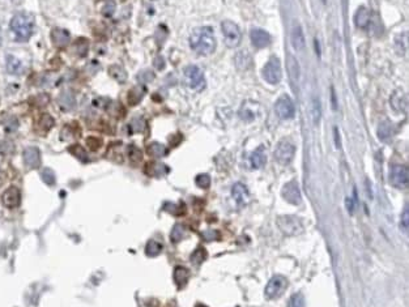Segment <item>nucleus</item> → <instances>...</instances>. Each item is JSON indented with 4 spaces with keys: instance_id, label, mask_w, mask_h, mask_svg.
<instances>
[{
    "instance_id": "nucleus-1",
    "label": "nucleus",
    "mask_w": 409,
    "mask_h": 307,
    "mask_svg": "<svg viewBox=\"0 0 409 307\" xmlns=\"http://www.w3.org/2000/svg\"><path fill=\"white\" fill-rule=\"evenodd\" d=\"M189 42L194 53H196L198 55H203V57L213 54L217 46L214 32L210 26H202V28L194 29L189 38Z\"/></svg>"
},
{
    "instance_id": "nucleus-2",
    "label": "nucleus",
    "mask_w": 409,
    "mask_h": 307,
    "mask_svg": "<svg viewBox=\"0 0 409 307\" xmlns=\"http://www.w3.org/2000/svg\"><path fill=\"white\" fill-rule=\"evenodd\" d=\"M34 25V17L32 14L20 12V13L14 14L9 26H11V30L16 37V39L20 42H24V41H28L33 36Z\"/></svg>"
},
{
    "instance_id": "nucleus-3",
    "label": "nucleus",
    "mask_w": 409,
    "mask_h": 307,
    "mask_svg": "<svg viewBox=\"0 0 409 307\" xmlns=\"http://www.w3.org/2000/svg\"><path fill=\"white\" fill-rule=\"evenodd\" d=\"M183 77L186 85L195 92H202L205 89V76L198 66H187L183 72Z\"/></svg>"
},
{
    "instance_id": "nucleus-4",
    "label": "nucleus",
    "mask_w": 409,
    "mask_h": 307,
    "mask_svg": "<svg viewBox=\"0 0 409 307\" xmlns=\"http://www.w3.org/2000/svg\"><path fill=\"white\" fill-rule=\"evenodd\" d=\"M277 226L285 235H300L304 231V223L297 216H280L277 219Z\"/></svg>"
},
{
    "instance_id": "nucleus-5",
    "label": "nucleus",
    "mask_w": 409,
    "mask_h": 307,
    "mask_svg": "<svg viewBox=\"0 0 409 307\" xmlns=\"http://www.w3.org/2000/svg\"><path fill=\"white\" fill-rule=\"evenodd\" d=\"M221 29H222V34H224V42L229 49H235L239 46L242 41V33L235 22L225 20L221 24Z\"/></svg>"
},
{
    "instance_id": "nucleus-6",
    "label": "nucleus",
    "mask_w": 409,
    "mask_h": 307,
    "mask_svg": "<svg viewBox=\"0 0 409 307\" xmlns=\"http://www.w3.org/2000/svg\"><path fill=\"white\" fill-rule=\"evenodd\" d=\"M263 77L268 84L276 85L281 81L283 77V71H281L280 60L276 57L271 58L263 67Z\"/></svg>"
},
{
    "instance_id": "nucleus-7",
    "label": "nucleus",
    "mask_w": 409,
    "mask_h": 307,
    "mask_svg": "<svg viewBox=\"0 0 409 307\" xmlns=\"http://www.w3.org/2000/svg\"><path fill=\"white\" fill-rule=\"evenodd\" d=\"M288 283L287 277H284L281 275H275L273 277H271V280L268 281L266 286V297L268 300H276L279 297H281L284 294V292L287 290Z\"/></svg>"
},
{
    "instance_id": "nucleus-8",
    "label": "nucleus",
    "mask_w": 409,
    "mask_h": 307,
    "mask_svg": "<svg viewBox=\"0 0 409 307\" xmlns=\"http://www.w3.org/2000/svg\"><path fill=\"white\" fill-rule=\"evenodd\" d=\"M294 153H296V147L292 142L284 139L281 140L279 144H277L275 152H273V155H275V159L277 162L281 163V165H288V163L292 162V159L294 157Z\"/></svg>"
},
{
    "instance_id": "nucleus-9",
    "label": "nucleus",
    "mask_w": 409,
    "mask_h": 307,
    "mask_svg": "<svg viewBox=\"0 0 409 307\" xmlns=\"http://www.w3.org/2000/svg\"><path fill=\"white\" fill-rule=\"evenodd\" d=\"M390 183L395 188L404 190L408 186V167L406 165L398 163L390 170Z\"/></svg>"
},
{
    "instance_id": "nucleus-10",
    "label": "nucleus",
    "mask_w": 409,
    "mask_h": 307,
    "mask_svg": "<svg viewBox=\"0 0 409 307\" xmlns=\"http://www.w3.org/2000/svg\"><path fill=\"white\" fill-rule=\"evenodd\" d=\"M275 113L280 119H292L296 114L294 103L289 95H281L275 103Z\"/></svg>"
},
{
    "instance_id": "nucleus-11",
    "label": "nucleus",
    "mask_w": 409,
    "mask_h": 307,
    "mask_svg": "<svg viewBox=\"0 0 409 307\" xmlns=\"http://www.w3.org/2000/svg\"><path fill=\"white\" fill-rule=\"evenodd\" d=\"M281 195L288 203H291L293 205H298L302 200L301 191H300V187H298V184L296 182H289V183L285 184L283 191H281Z\"/></svg>"
},
{
    "instance_id": "nucleus-12",
    "label": "nucleus",
    "mask_w": 409,
    "mask_h": 307,
    "mask_svg": "<svg viewBox=\"0 0 409 307\" xmlns=\"http://www.w3.org/2000/svg\"><path fill=\"white\" fill-rule=\"evenodd\" d=\"M390 105L396 113H406L407 107H408V98H407L406 92H403L402 89L394 90L391 98H390Z\"/></svg>"
},
{
    "instance_id": "nucleus-13",
    "label": "nucleus",
    "mask_w": 409,
    "mask_h": 307,
    "mask_svg": "<svg viewBox=\"0 0 409 307\" xmlns=\"http://www.w3.org/2000/svg\"><path fill=\"white\" fill-rule=\"evenodd\" d=\"M1 201H3L4 207H7V208H16L21 203V192H20V190L17 187L12 186V187L4 191L3 196H1Z\"/></svg>"
},
{
    "instance_id": "nucleus-14",
    "label": "nucleus",
    "mask_w": 409,
    "mask_h": 307,
    "mask_svg": "<svg viewBox=\"0 0 409 307\" xmlns=\"http://www.w3.org/2000/svg\"><path fill=\"white\" fill-rule=\"evenodd\" d=\"M51 41L56 49H66L71 42V34L68 30L62 28H54L51 30Z\"/></svg>"
},
{
    "instance_id": "nucleus-15",
    "label": "nucleus",
    "mask_w": 409,
    "mask_h": 307,
    "mask_svg": "<svg viewBox=\"0 0 409 307\" xmlns=\"http://www.w3.org/2000/svg\"><path fill=\"white\" fill-rule=\"evenodd\" d=\"M250 38H251V43L258 49H264V47L269 46L271 45V36L269 33L263 30V29L259 28H254L250 32Z\"/></svg>"
},
{
    "instance_id": "nucleus-16",
    "label": "nucleus",
    "mask_w": 409,
    "mask_h": 307,
    "mask_svg": "<svg viewBox=\"0 0 409 307\" xmlns=\"http://www.w3.org/2000/svg\"><path fill=\"white\" fill-rule=\"evenodd\" d=\"M231 195H233V199L239 207H245L250 203V192H248L245 184L235 183L231 188Z\"/></svg>"
},
{
    "instance_id": "nucleus-17",
    "label": "nucleus",
    "mask_w": 409,
    "mask_h": 307,
    "mask_svg": "<svg viewBox=\"0 0 409 307\" xmlns=\"http://www.w3.org/2000/svg\"><path fill=\"white\" fill-rule=\"evenodd\" d=\"M24 162L29 169H37L41 165V154L34 147H29L24 151Z\"/></svg>"
},
{
    "instance_id": "nucleus-18",
    "label": "nucleus",
    "mask_w": 409,
    "mask_h": 307,
    "mask_svg": "<svg viewBox=\"0 0 409 307\" xmlns=\"http://www.w3.org/2000/svg\"><path fill=\"white\" fill-rule=\"evenodd\" d=\"M267 163V153L264 147H258V148L251 153L250 155V165L254 169H260Z\"/></svg>"
},
{
    "instance_id": "nucleus-19",
    "label": "nucleus",
    "mask_w": 409,
    "mask_h": 307,
    "mask_svg": "<svg viewBox=\"0 0 409 307\" xmlns=\"http://www.w3.org/2000/svg\"><path fill=\"white\" fill-rule=\"evenodd\" d=\"M371 21V13L366 7H360L354 14V24L357 28L366 29Z\"/></svg>"
},
{
    "instance_id": "nucleus-20",
    "label": "nucleus",
    "mask_w": 409,
    "mask_h": 307,
    "mask_svg": "<svg viewBox=\"0 0 409 307\" xmlns=\"http://www.w3.org/2000/svg\"><path fill=\"white\" fill-rule=\"evenodd\" d=\"M292 45L297 51H302L306 46V41H305L304 30L300 25H296L292 30Z\"/></svg>"
},
{
    "instance_id": "nucleus-21",
    "label": "nucleus",
    "mask_w": 409,
    "mask_h": 307,
    "mask_svg": "<svg viewBox=\"0 0 409 307\" xmlns=\"http://www.w3.org/2000/svg\"><path fill=\"white\" fill-rule=\"evenodd\" d=\"M287 68L288 72H289V77H291L292 82L300 81V78H301V68H300L298 60L294 57H288Z\"/></svg>"
},
{
    "instance_id": "nucleus-22",
    "label": "nucleus",
    "mask_w": 409,
    "mask_h": 307,
    "mask_svg": "<svg viewBox=\"0 0 409 307\" xmlns=\"http://www.w3.org/2000/svg\"><path fill=\"white\" fill-rule=\"evenodd\" d=\"M54 126V119L51 115L49 114H42L39 119L37 120L35 123V131L38 132L39 135H45L46 132H49Z\"/></svg>"
},
{
    "instance_id": "nucleus-23",
    "label": "nucleus",
    "mask_w": 409,
    "mask_h": 307,
    "mask_svg": "<svg viewBox=\"0 0 409 307\" xmlns=\"http://www.w3.org/2000/svg\"><path fill=\"white\" fill-rule=\"evenodd\" d=\"M377 135L379 140L383 143H387L391 140L392 135H394V128H392V124L388 122V120H383L379 123L377 130Z\"/></svg>"
},
{
    "instance_id": "nucleus-24",
    "label": "nucleus",
    "mask_w": 409,
    "mask_h": 307,
    "mask_svg": "<svg viewBox=\"0 0 409 307\" xmlns=\"http://www.w3.org/2000/svg\"><path fill=\"white\" fill-rule=\"evenodd\" d=\"M189 279H190V271L186 267H182V265H178V267H175L174 269V281L175 284H177V286H178L179 289H182V288H185L186 285H187V283H189Z\"/></svg>"
},
{
    "instance_id": "nucleus-25",
    "label": "nucleus",
    "mask_w": 409,
    "mask_h": 307,
    "mask_svg": "<svg viewBox=\"0 0 409 307\" xmlns=\"http://www.w3.org/2000/svg\"><path fill=\"white\" fill-rule=\"evenodd\" d=\"M145 173L151 177H162L169 173V167L165 163L149 162L145 166Z\"/></svg>"
},
{
    "instance_id": "nucleus-26",
    "label": "nucleus",
    "mask_w": 409,
    "mask_h": 307,
    "mask_svg": "<svg viewBox=\"0 0 409 307\" xmlns=\"http://www.w3.org/2000/svg\"><path fill=\"white\" fill-rule=\"evenodd\" d=\"M147 153L149 155H152V157L160 158V157H164V155L168 154V148L164 144H161V143H151L147 147Z\"/></svg>"
},
{
    "instance_id": "nucleus-27",
    "label": "nucleus",
    "mask_w": 409,
    "mask_h": 307,
    "mask_svg": "<svg viewBox=\"0 0 409 307\" xmlns=\"http://www.w3.org/2000/svg\"><path fill=\"white\" fill-rule=\"evenodd\" d=\"M255 105L254 101H246L243 105H242L241 110H239V117L243 120H252L255 118V111L252 110V106Z\"/></svg>"
},
{
    "instance_id": "nucleus-28",
    "label": "nucleus",
    "mask_w": 409,
    "mask_h": 307,
    "mask_svg": "<svg viewBox=\"0 0 409 307\" xmlns=\"http://www.w3.org/2000/svg\"><path fill=\"white\" fill-rule=\"evenodd\" d=\"M311 119L314 124H319L322 119V103L318 97H314L311 99Z\"/></svg>"
},
{
    "instance_id": "nucleus-29",
    "label": "nucleus",
    "mask_w": 409,
    "mask_h": 307,
    "mask_svg": "<svg viewBox=\"0 0 409 307\" xmlns=\"http://www.w3.org/2000/svg\"><path fill=\"white\" fill-rule=\"evenodd\" d=\"M144 93H145V88L144 86H135V88L131 89L128 93V97H127L129 105H132V106L133 105H137L144 97Z\"/></svg>"
},
{
    "instance_id": "nucleus-30",
    "label": "nucleus",
    "mask_w": 409,
    "mask_h": 307,
    "mask_svg": "<svg viewBox=\"0 0 409 307\" xmlns=\"http://www.w3.org/2000/svg\"><path fill=\"white\" fill-rule=\"evenodd\" d=\"M108 74H110V76H111L114 80H116V81L120 82V84L126 82L127 72L124 71V68H122L120 66H111V67L108 68Z\"/></svg>"
},
{
    "instance_id": "nucleus-31",
    "label": "nucleus",
    "mask_w": 409,
    "mask_h": 307,
    "mask_svg": "<svg viewBox=\"0 0 409 307\" xmlns=\"http://www.w3.org/2000/svg\"><path fill=\"white\" fill-rule=\"evenodd\" d=\"M161 252L162 244L160 243V242H157V240L151 239L147 243V246H145V254H147V256H149V258H154V256H157V255H160Z\"/></svg>"
},
{
    "instance_id": "nucleus-32",
    "label": "nucleus",
    "mask_w": 409,
    "mask_h": 307,
    "mask_svg": "<svg viewBox=\"0 0 409 307\" xmlns=\"http://www.w3.org/2000/svg\"><path fill=\"white\" fill-rule=\"evenodd\" d=\"M395 46L396 51L399 54L404 55L407 53V50H408V36H407V33H400L399 36H396Z\"/></svg>"
},
{
    "instance_id": "nucleus-33",
    "label": "nucleus",
    "mask_w": 409,
    "mask_h": 307,
    "mask_svg": "<svg viewBox=\"0 0 409 307\" xmlns=\"http://www.w3.org/2000/svg\"><path fill=\"white\" fill-rule=\"evenodd\" d=\"M7 70L9 74H13V75H17V74H21L22 72V64L21 62L17 59V58L12 57V55H9V57L7 58Z\"/></svg>"
},
{
    "instance_id": "nucleus-34",
    "label": "nucleus",
    "mask_w": 409,
    "mask_h": 307,
    "mask_svg": "<svg viewBox=\"0 0 409 307\" xmlns=\"http://www.w3.org/2000/svg\"><path fill=\"white\" fill-rule=\"evenodd\" d=\"M127 152H128V158L129 161L133 163V165H136V163H139L143 159V153H141V151L137 147H135V145H129L128 149H127Z\"/></svg>"
},
{
    "instance_id": "nucleus-35",
    "label": "nucleus",
    "mask_w": 409,
    "mask_h": 307,
    "mask_svg": "<svg viewBox=\"0 0 409 307\" xmlns=\"http://www.w3.org/2000/svg\"><path fill=\"white\" fill-rule=\"evenodd\" d=\"M68 151H70L72 154L76 157V158H79L80 161H83V162H87L88 161V155H87V152H85V149L81 147V145L79 144H74L71 145L70 148H68Z\"/></svg>"
},
{
    "instance_id": "nucleus-36",
    "label": "nucleus",
    "mask_w": 409,
    "mask_h": 307,
    "mask_svg": "<svg viewBox=\"0 0 409 307\" xmlns=\"http://www.w3.org/2000/svg\"><path fill=\"white\" fill-rule=\"evenodd\" d=\"M205 259H206V251L204 247L196 248V250L193 252V255H191V261H193L194 264H196V265L202 264Z\"/></svg>"
},
{
    "instance_id": "nucleus-37",
    "label": "nucleus",
    "mask_w": 409,
    "mask_h": 307,
    "mask_svg": "<svg viewBox=\"0 0 409 307\" xmlns=\"http://www.w3.org/2000/svg\"><path fill=\"white\" fill-rule=\"evenodd\" d=\"M185 235H186L185 226L179 225V224H178V225H175L174 228H173L172 235H170V238H172V240L174 242V243H177V242H179V240L182 239Z\"/></svg>"
},
{
    "instance_id": "nucleus-38",
    "label": "nucleus",
    "mask_w": 409,
    "mask_h": 307,
    "mask_svg": "<svg viewBox=\"0 0 409 307\" xmlns=\"http://www.w3.org/2000/svg\"><path fill=\"white\" fill-rule=\"evenodd\" d=\"M195 183L199 186L200 188H208L210 186V177L208 174H199L198 177L195 178Z\"/></svg>"
},
{
    "instance_id": "nucleus-39",
    "label": "nucleus",
    "mask_w": 409,
    "mask_h": 307,
    "mask_svg": "<svg viewBox=\"0 0 409 307\" xmlns=\"http://www.w3.org/2000/svg\"><path fill=\"white\" fill-rule=\"evenodd\" d=\"M41 175H42V179L46 184L53 186L55 183V174H54V171L51 169H45Z\"/></svg>"
},
{
    "instance_id": "nucleus-40",
    "label": "nucleus",
    "mask_w": 409,
    "mask_h": 307,
    "mask_svg": "<svg viewBox=\"0 0 409 307\" xmlns=\"http://www.w3.org/2000/svg\"><path fill=\"white\" fill-rule=\"evenodd\" d=\"M87 145L91 151L96 152V151H98V149L101 148L102 140L101 139H97L96 136H91V138L87 139Z\"/></svg>"
},
{
    "instance_id": "nucleus-41",
    "label": "nucleus",
    "mask_w": 409,
    "mask_h": 307,
    "mask_svg": "<svg viewBox=\"0 0 409 307\" xmlns=\"http://www.w3.org/2000/svg\"><path fill=\"white\" fill-rule=\"evenodd\" d=\"M115 1H112V0H108L107 3L103 5V9H102V14L105 16V17H111L112 14H114V12H115Z\"/></svg>"
},
{
    "instance_id": "nucleus-42",
    "label": "nucleus",
    "mask_w": 409,
    "mask_h": 307,
    "mask_svg": "<svg viewBox=\"0 0 409 307\" xmlns=\"http://www.w3.org/2000/svg\"><path fill=\"white\" fill-rule=\"evenodd\" d=\"M75 49H76L77 54L80 57H84L85 54L88 53V41H85L84 38H80L77 41L76 45H75Z\"/></svg>"
},
{
    "instance_id": "nucleus-43",
    "label": "nucleus",
    "mask_w": 409,
    "mask_h": 307,
    "mask_svg": "<svg viewBox=\"0 0 409 307\" xmlns=\"http://www.w3.org/2000/svg\"><path fill=\"white\" fill-rule=\"evenodd\" d=\"M291 307H305V298L301 293H296L292 296Z\"/></svg>"
},
{
    "instance_id": "nucleus-44",
    "label": "nucleus",
    "mask_w": 409,
    "mask_h": 307,
    "mask_svg": "<svg viewBox=\"0 0 409 307\" xmlns=\"http://www.w3.org/2000/svg\"><path fill=\"white\" fill-rule=\"evenodd\" d=\"M409 212H408V207H406L404 208V211H403L402 213V220H400V228H402V230L404 231V233H407L408 231V226H409Z\"/></svg>"
},
{
    "instance_id": "nucleus-45",
    "label": "nucleus",
    "mask_w": 409,
    "mask_h": 307,
    "mask_svg": "<svg viewBox=\"0 0 409 307\" xmlns=\"http://www.w3.org/2000/svg\"><path fill=\"white\" fill-rule=\"evenodd\" d=\"M165 211H168L169 213H173V215H182V213H185V211H181V207L177 204H166L165 205Z\"/></svg>"
},
{
    "instance_id": "nucleus-46",
    "label": "nucleus",
    "mask_w": 409,
    "mask_h": 307,
    "mask_svg": "<svg viewBox=\"0 0 409 307\" xmlns=\"http://www.w3.org/2000/svg\"><path fill=\"white\" fill-rule=\"evenodd\" d=\"M345 204H346V209H348V212L349 213H353V201L350 200L349 198L345 199Z\"/></svg>"
},
{
    "instance_id": "nucleus-47",
    "label": "nucleus",
    "mask_w": 409,
    "mask_h": 307,
    "mask_svg": "<svg viewBox=\"0 0 409 307\" xmlns=\"http://www.w3.org/2000/svg\"><path fill=\"white\" fill-rule=\"evenodd\" d=\"M335 136H336V145H337V148H340V138H339V130H337V128H335Z\"/></svg>"
},
{
    "instance_id": "nucleus-48",
    "label": "nucleus",
    "mask_w": 409,
    "mask_h": 307,
    "mask_svg": "<svg viewBox=\"0 0 409 307\" xmlns=\"http://www.w3.org/2000/svg\"><path fill=\"white\" fill-rule=\"evenodd\" d=\"M332 101H333V109H336V97H335V93H333V89H332Z\"/></svg>"
},
{
    "instance_id": "nucleus-49",
    "label": "nucleus",
    "mask_w": 409,
    "mask_h": 307,
    "mask_svg": "<svg viewBox=\"0 0 409 307\" xmlns=\"http://www.w3.org/2000/svg\"><path fill=\"white\" fill-rule=\"evenodd\" d=\"M196 307H206L205 305H202V304H199V305H196Z\"/></svg>"
},
{
    "instance_id": "nucleus-50",
    "label": "nucleus",
    "mask_w": 409,
    "mask_h": 307,
    "mask_svg": "<svg viewBox=\"0 0 409 307\" xmlns=\"http://www.w3.org/2000/svg\"><path fill=\"white\" fill-rule=\"evenodd\" d=\"M0 42H1V36H0Z\"/></svg>"
},
{
    "instance_id": "nucleus-51",
    "label": "nucleus",
    "mask_w": 409,
    "mask_h": 307,
    "mask_svg": "<svg viewBox=\"0 0 409 307\" xmlns=\"http://www.w3.org/2000/svg\"><path fill=\"white\" fill-rule=\"evenodd\" d=\"M122 1H124V0H122Z\"/></svg>"
}]
</instances>
